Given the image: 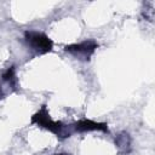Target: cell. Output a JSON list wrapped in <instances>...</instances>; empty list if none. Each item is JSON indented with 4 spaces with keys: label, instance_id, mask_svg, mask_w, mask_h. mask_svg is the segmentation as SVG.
I'll return each mask as SVG.
<instances>
[{
    "label": "cell",
    "instance_id": "ba28073f",
    "mask_svg": "<svg viewBox=\"0 0 155 155\" xmlns=\"http://www.w3.org/2000/svg\"><path fill=\"white\" fill-rule=\"evenodd\" d=\"M56 155H70V154H68V153H59V154H56Z\"/></svg>",
    "mask_w": 155,
    "mask_h": 155
},
{
    "label": "cell",
    "instance_id": "52a82bcc",
    "mask_svg": "<svg viewBox=\"0 0 155 155\" xmlns=\"http://www.w3.org/2000/svg\"><path fill=\"white\" fill-rule=\"evenodd\" d=\"M4 96H5V94H4V91H2V88L0 87V101L4 98Z\"/></svg>",
    "mask_w": 155,
    "mask_h": 155
},
{
    "label": "cell",
    "instance_id": "3957f363",
    "mask_svg": "<svg viewBox=\"0 0 155 155\" xmlns=\"http://www.w3.org/2000/svg\"><path fill=\"white\" fill-rule=\"evenodd\" d=\"M98 46L99 45H98L97 41H94L92 39H88V40H84L81 42H75V44L67 45L64 47V51L73 54L74 57H76L80 61L87 62V61L91 59L92 54L98 48Z\"/></svg>",
    "mask_w": 155,
    "mask_h": 155
},
{
    "label": "cell",
    "instance_id": "5b68a950",
    "mask_svg": "<svg viewBox=\"0 0 155 155\" xmlns=\"http://www.w3.org/2000/svg\"><path fill=\"white\" fill-rule=\"evenodd\" d=\"M115 147L117 148V150L122 154H128L132 149V139L130 137V134L127 132H120L116 137H115Z\"/></svg>",
    "mask_w": 155,
    "mask_h": 155
},
{
    "label": "cell",
    "instance_id": "8992f818",
    "mask_svg": "<svg viewBox=\"0 0 155 155\" xmlns=\"http://www.w3.org/2000/svg\"><path fill=\"white\" fill-rule=\"evenodd\" d=\"M1 80L4 82H7L12 88H15V86L17 85V78H16V69L13 65L8 67L6 70L2 71L1 74Z\"/></svg>",
    "mask_w": 155,
    "mask_h": 155
},
{
    "label": "cell",
    "instance_id": "7a4b0ae2",
    "mask_svg": "<svg viewBox=\"0 0 155 155\" xmlns=\"http://www.w3.org/2000/svg\"><path fill=\"white\" fill-rule=\"evenodd\" d=\"M23 39L25 45L39 54H45L53 50V41L45 33L28 30L24 33Z\"/></svg>",
    "mask_w": 155,
    "mask_h": 155
},
{
    "label": "cell",
    "instance_id": "277c9868",
    "mask_svg": "<svg viewBox=\"0 0 155 155\" xmlns=\"http://www.w3.org/2000/svg\"><path fill=\"white\" fill-rule=\"evenodd\" d=\"M71 128L74 132H91V131H99L103 133H109L108 124L107 122H99L93 121L91 119H80L71 124Z\"/></svg>",
    "mask_w": 155,
    "mask_h": 155
},
{
    "label": "cell",
    "instance_id": "6da1fadb",
    "mask_svg": "<svg viewBox=\"0 0 155 155\" xmlns=\"http://www.w3.org/2000/svg\"><path fill=\"white\" fill-rule=\"evenodd\" d=\"M30 122L33 125H36L38 127H40L42 130H46V131L53 133L59 139L69 138L71 136V132H73L71 125L68 126V125L63 124L62 121L52 120V117L50 116V113L47 110V105L46 104H42L41 108L36 113H34L31 115Z\"/></svg>",
    "mask_w": 155,
    "mask_h": 155
}]
</instances>
